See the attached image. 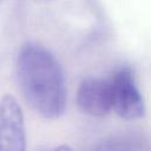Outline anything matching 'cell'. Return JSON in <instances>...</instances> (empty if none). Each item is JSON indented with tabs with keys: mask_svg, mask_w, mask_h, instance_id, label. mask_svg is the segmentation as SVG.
Masks as SVG:
<instances>
[{
	"mask_svg": "<svg viewBox=\"0 0 151 151\" xmlns=\"http://www.w3.org/2000/svg\"><path fill=\"white\" fill-rule=\"evenodd\" d=\"M15 72L24 98L37 113L48 119L64 113L67 99L64 73L47 48L25 44L18 53Z\"/></svg>",
	"mask_w": 151,
	"mask_h": 151,
	"instance_id": "1",
	"label": "cell"
},
{
	"mask_svg": "<svg viewBox=\"0 0 151 151\" xmlns=\"http://www.w3.org/2000/svg\"><path fill=\"white\" fill-rule=\"evenodd\" d=\"M112 90V109L124 119L134 120L145 113L144 99L137 87L133 71L122 66L110 79Z\"/></svg>",
	"mask_w": 151,
	"mask_h": 151,
	"instance_id": "2",
	"label": "cell"
},
{
	"mask_svg": "<svg viewBox=\"0 0 151 151\" xmlns=\"http://www.w3.org/2000/svg\"><path fill=\"white\" fill-rule=\"evenodd\" d=\"M26 147L25 122L20 105L9 94L0 99V150L22 151Z\"/></svg>",
	"mask_w": 151,
	"mask_h": 151,
	"instance_id": "3",
	"label": "cell"
},
{
	"mask_svg": "<svg viewBox=\"0 0 151 151\" xmlns=\"http://www.w3.org/2000/svg\"><path fill=\"white\" fill-rule=\"evenodd\" d=\"M77 104L79 109L90 116L101 117L112 109V90L110 79L86 78L81 81L78 93Z\"/></svg>",
	"mask_w": 151,
	"mask_h": 151,
	"instance_id": "4",
	"label": "cell"
}]
</instances>
